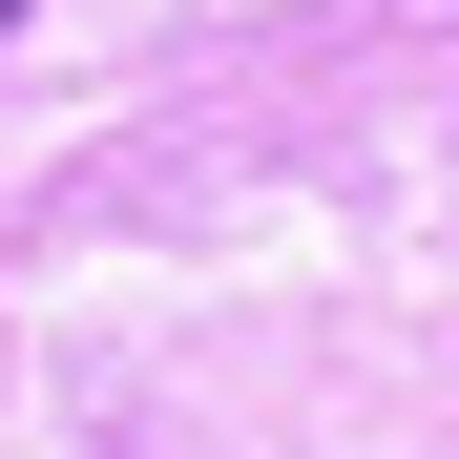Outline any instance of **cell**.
<instances>
[{
	"mask_svg": "<svg viewBox=\"0 0 459 459\" xmlns=\"http://www.w3.org/2000/svg\"><path fill=\"white\" fill-rule=\"evenodd\" d=\"M22 22H42V0H0V42H22Z\"/></svg>",
	"mask_w": 459,
	"mask_h": 459,
	"instance_id": "obj_1",
	"label": "cell"
}]
</instances>
